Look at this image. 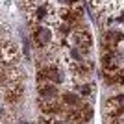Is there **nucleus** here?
<instances>
[{"label": "nucleus", "instance_id": "423d86ee", "mask_svg": "<svg viewBox=\"0 0 124 124\" xmlns=\"http://www.w3.org/2000/svg\"><path fill=\"white\" fill-rule=\"evenodd\" d=\"M37 91H39V96L45 98V100H46V98H56V96H57L56 83H39Z\"/></svg>", "mask_w": 124, "mask_h": 124}, {"label": "nucleus", "instance_id": "1a4fd4ad", "mask_svg": "<svg viewBox=\"0 0 124 124\" xmlns=\"http://www.w3.org/2000/svg\"><path fill=\"white\" fill-rule=\"evenodd\" d=\"M115 98H117V102H119L120 109H122V111H124V93H122V94H117Z\"/></svg>", "mask_w": 124, "mask_h": 124}, {"label": "nucleus", "instance_id": "0eeeda50", "mask_svg": "<svg viewBox=\"0 0 124 124\" xmlns=\"http://www.w3.org/2000/svg\"><path fill=\"white\" fill-rule=\"evenodd\" d=\"M61 102L65 108H80L82 106V96L78 93H65L61 96Z\"/></svg>", "mask_w": 124, "mask_h": 124}, {"label": "nucleus", "instance_id": "6e6552de", "mask_svg": "<svg viewBox=\"0 0 124 124\" xmlns=\"http://www.w3.org/2000/svg\"><path fill=\"white\" fill-rule=\"evenodd\" d=\"M76 93L80 94V96H91V94H93V85H91V83H78Z\"/></svg>", "mask_w": 124, "mask_h": 124}, {"label": "nucleus", "instance_id": "39448f33", "mask_svg": "<svg viewBox=\"0 0 124 124\" xmlns=\"http://www.w3.org/2000/svg\"><path fill=\"white\" fill-rule=\"evenodd\" d=\"M21 96H22V83L21 82L4 85V102L15 104V102L21 100Z\"/></svg>", "mask_w": 124, "mask_h": 124}, {"label": "nucleus", "instance_id": "7ed1b4c3", "mask_svg": "<svg viewBox=\"0 0 124 124\" xmlns=\"http://www.w3.org/2000/svg\"><path fill=\"white\" fill-rule=\"evenodd\" d=\"M19 56V50H17V45L11 41H6L0 45V65H4V67H9L13 65Z\"/></svg>", "mask_w": 124, "mask_h": 124}, {"label": "nucleus", "instance_id": "f257e3e1", "mask_svg": "<svg viewBox=\"0 0 124 124\" xmlns=\"http://www.w3.org/2000/svg\"><path fill=\"white\" fill-rule=\"evenodd\" d=\"M39 83H61L63 82V72L54 65H46L37 72Z\"/></svg>", "mask_w": 124, "mask_h": 124}, {"label": "nucleus", "instance_id": "9d476101", "mask_svg": "<svg viewBox=\"0 0 124 124\" xmlns=\"http://www.w3.org/2000/svg\"><path fill=\"white\" fill-rule=\"evenodd\" d=\"M117 22L124 24V11H120V13H119V17H117Z\"/></svg>", "mask_w": 124, "mask_h": 124}, {"label": "nucleus", "instance_id": "f03ea898", "mask_svg": "<svg viewBox=\"0 0 124 124\" xmlns=\"http://www.w3.org/2000/svg\"><path fill=\"white\" fill-rule=\"evenodd\" d=\"M31 39H33V45H35L39 50H41V48H46L52 43V30L46 24H37L35 30H33Z\"/></svg>", "mask_w": 124, "mask_h": 124}, {"label": "nucleus", "instance_id": "20e7f679", "mask_svg": "<svg viewBox=\"0 0 124 124\" xmlns=\"http://www.w3.org/2000/svg\"><path fill=\"white\" fill-rule=\"evenodd\" d=\"M39 108H41L43 115H61L65 109H63V102H59L57 98H41L39 102Z\"/></svg>", "mask_w": 124, "mask_h": 124}]
</instances>
